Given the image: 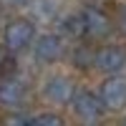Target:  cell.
Here are the masks:
<instances>
[{"instance_id": "obj_10", "label": "cell", "mask_w": 126, "mask_h": 126, "mask_svg": "<svg viewBox=\"0 0 126 126\" xmlns=\"http://www.w3.org/2000/svg\"><path fill=\"white\" fill-rule=\"evenodd\" d=\"M28 124H33V126H63V119L58 113H40V116H33Z\"/></svg>"}, {"instance_id": "obj_11", "label": "cell", "mask_w": 126, "mask_h": 126, "mask_svg": "<svg viewBox=\"0 0 126 126\" xmlns=\"http://www.w3.org/2000/svg\"><path fill=\"white\" fill-rule=\"evenodd\" d=\"M73 61H76L78 68H88V66H93V61H96V53H91L88 48H78L76 53H73Z\"/></svg>"}, {"instance_id": "obj_5", "label": "cell", "mask_w": 126, "mask_h": 126, "mask_svg": "<svg viewBox=\"0 0 126 126\" xmlns=\"http://www.w3.org/2000/svg\"><path fill=\"white\" fill-rule=\"evenodd\" d=\"M43 93L50 103H68L73 98V93H76V86H73V81L68 76H50L46 81Z\"/></svg>"}, {"instance_id": "obj_4", "label": "cell", "mask_w": 126, "mask_h": 126, "mask_svg": "<svg viewBox=\"0 0 126 126\" xmlns=\"http://www.w3.org/2000/svg\"><path fill=\"white\" fill-rule=\"evenodd\" d=\"M93 66L103 73H119L126 66V48L121 46H109V48H101L96 53V61Z\"/></svg>"}, {"instance_id": "obj_1", "label": "cell", "mask_w": 126, "mask_h": 126, "mask_svg": "<svg viewBox=\"0 0 126 126\" xmlns=\"http://www.w3.org/2000/svg\"><path fill=\"white\" fill-rule=\"evenodd\" d=\"M35 38V28L30 20H13L5 28V46L10 50H25Z\"/></svg>"}, {"instance_id": "obj_2", "label": "cell", "mask_w": 126, "mask_h": 126, "mask_svg": "<svg viewBox=\"0 0 126 126\" xmlns=\"http://www.w3.org/2000/svg\"><path fill=\"white\" fill-rule=\"evenodd\" d=\"M71 103H73V111H76V116L81 121H96L103 111V101L91 91H76Z\"/></svg>"}, {"instance_id": "obj_6", "label": "cell", "mask_w": 126, "mask_h": 126, "mask_svg": "<svg viewBox=\"0 0 126 126\" xmlns=\"http://www.w3.org/2000/svg\"><path fill=\"white\" fill-rule=\"evenodd\" d=\"M23 98H25V83L20 78H13V76L0 78V106L15 109Z\"/></svg>"}, {"instance_id": "obj_13", "label": "cell", "mask_w": 126, "mask_h": 126, "mask_svg": "<svg viewBox=\"0 0 126 126\" xmlns=\"http://www.w3.org/2000/svg\"><path fill=\"white\" fill-rule=\"evenodd\" d=\"M10 5H18V8H25V5H30L33 0H8Z\"/></svg>"}, {"instance_id": "obj_9", "label": "cell", "mask_w": 126, "mask_h": 126, "mask_svg": "<svg viewBox=\"0 0 126 126\" xmlns=\"http://www.w3.org/2000/svg\"><path fill=\"white\" fill-rule=\"evenodd\" d=\"M63 30H66L68 35H73V38L86 35L88 28H86V18H83V13H73L68 18H63Z\"/></svg>"}, {"instance_id": "obj_7", "label": "cell", "mask_w": 126, "mask_h": 126, "mask_svg": "<svg viewBox=\"0 0 126 126\" xmlns=\"http://www.w3.org/2000/svg\"><path fill=\"white\" fill-rule=\"evenodd\" d=\"M63 56V40L53 33H48V35H40L35 40V58L38 61H43V63H53Z\"/></svg>"}, {"instance_id": "obj_8", "label": "cell", "mask_w": 126, "mask_h": 126, "mask_svg": "<svg viewBox=\"0 0 126 126\" xmlns=\"http://www.w3.org/2000/svg\"><path fill=\"white\" fill-rule=\"evenodd\" d=\"M83 18H86V28H88L91 35L106 38V35L111 33V20H109V15L103 13V10H98L96 5L83 8Z\"/></svg>"}, {"instance_id": "obj_3", "label": "cell", "mask_w": 126, "mask_h": 126, "mask_svg": "<svg viewBox=\"0 0 126 126\" xmlns=\"http://www.w3.org/2000/svg\"><path fill=\"white\" fill-rule=\"evenodd\" d=\"M101 101L106 109H113V111L124 109L126 106V78H121V76L106 78L101 86Z\"/></svg>"}, {"instance_id": "obj_12", "label": "cell", "mask_w": 126, "mask_h": 126, "mask_svg": "<svg viewBox=\"0 0 126 126\" xmlns=\"http://www.w3.org/2000/svg\"><path fill=\"white\" fill-rule=\"evenodd\" d=\"M119 28H121L124 33H126V5L121 8V15H119Z\"/></svg>"}]
</instances>
